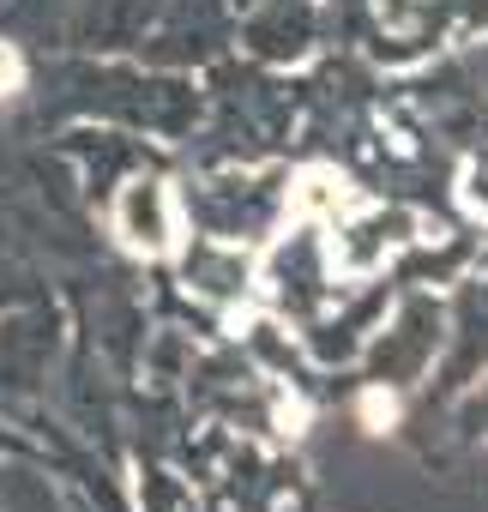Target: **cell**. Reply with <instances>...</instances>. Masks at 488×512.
Instances as JSON below:
<instances>
[{"label":"cell","instance_id":"obj_1","mask_svg":"<svg viewBox=\"0 0 488 512\" xmlns=\"http://www.w3.org/2000/svg\"><path fill=\"white\" fill-rule=\"evenodd\" d=\"M115 235L127 253H145V260H163L181 241V217H175V187L157 175H139L115 193Z\"/></svg>","mask_w":488,"mask_h":512},{"label":"cell","instance_id":"obj_2","mask_svg":"<svg viewBox=\"0 0 488 512\" xmlns=\"http://www.w3.org/2000/svg\"><path fill=\"white\" fill-rule=\"evenodd\" d=\"M392 416H398V404H392L386 392H368V398H362V422H368V434H386Z\"/></svg>","mask_w":488,"mask_h":512}]
</instances>
